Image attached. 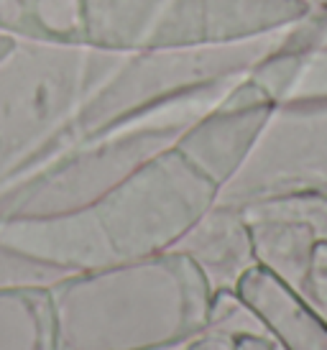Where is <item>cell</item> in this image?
Listing matches in <instances>:
<instances>
[{"instance_id": "6da1fadb", "label": "cell", "mask_w": 327, "mask_h": 350, "mask_svg": "<svg viewBox=\"0 0 327 350\" xmlns=\"http://www.w3.org/2000/svg\"><path fill=\"white\" fill-rule=\"evenodd\" d=\"M238 0H82L79 46L166 51L228 39Z\"/></svg>"}, {"instance_id": "7a4b0ae2", "label": "cell", "mask_w": 327, "mask_h": 350, "mask_svg": "<svg viewBox=\"0 0 327 350\" xmlns=\"http://www.w3.org/2000/svg\"><path fill=\"white\" fill-rule=\"evenodd\" d=\"M13 51H16V39L3 33V36H0V64H3V62L13 54Z\"/></svg>"}]
</instances>
